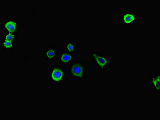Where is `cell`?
<instances>
[{
    "instance_id": "ba28073f",
    "label": "cell",
    "mask_w": 160,
    "mask_h": 120,
    "mask_svg": "<svg viewBox=\"0 0 160 120\" xmlns=\"http://www.w3.org/2000/svg\"><path fill=\"white\" fill-rule=\"evenodd\" d=\"M59 59L61 65H69L73 62V54L66 51H63L59 54Z\"/></svg>"
},
{
    "instance_id": "8fae6325",
    "label": "cell",
    "mask_w": 160,
    "mask_h": 120,
    "mask_svg": "<svg viewBox=\"0 0 160 120\" xmlns=\"http://www.w3.org/2000/svg\"><path fill=\"white\" fill-rule=\"evenodd\" d=\"M2 38L7 41L16 42L18 38V33H4Z\"/></svg>"
},
{
    "instance_id": "52a82bcc",
    "label": "cell",
    "mask_w": 160,
    "mask_h": 120,
    "mask_svg": "<svg viewBox=\"0 0 160 120\" xmlns=\"http://www.w3.org/2000/svg\"><path fill=\"white\" fill-rule=\"evenodd\" d=\"M160 74L155 73L151 75L149 79L150 87L152 88L153 91L156 93L160 92Z\"/></svg>"
},
{
    "instance_id": "9c48e42d",
    "label": "cell",
    "mask_w": 160,
    "mask_h": 120,
    "mask_svg": "<svg viewBox=\"0 0 160 120\" xmlns=\"http://www.w3.org/2000/svg\"><path fill=\"white\" fill-rule=\"evenodd\" d=\"M0 45L1 49L4 51H12L16 48V42L7 41L2 38Z\"/></svg>"
},
{
    "instance_id": "3957f363",
    "label": "cell",
    "mask_w": 160,
    "mask_h": 120,
    "mask_svg": "<svg viewBox=\"0 0 160 120\" xmlns=\"http://www.w3.org/2000/svg\"><path fill=\"white\" fill-rule=\"evenodd\" d=\"M66 78L64 69L59 64H55L51 67L48 73L49 81L55 84H60L64 82Z\"/></svg>"
},
{
    "instance_id": "277c9868",
    "label": "cell",
    "mask_w": 160,
    "mask_h": 120,
    "mask_svg": "<svg viewBox=\"0 0 160 120\" xmlns=\"http://www.w3.org/2000/svg\"><path fill=\"white\" fill-rule=\"evenodd\" d=\"M20 22L13 17H9L4 19L1 23L2 30L4 33H18Z\"/></svg>"
},
{
    "instance_id": "8992f818",
    "label": "cell",
    "mask_w": 160,
    "mask_h": 120,
    "mask_svg": "<svg viewBox=\"0 0 160 120\" xmlns=\"http://www.w3.org/2000/svg\"><path fill=\"white\" fill-rule=\"evenodd\" d=\"M43 55L47 61H53L58 57V52L55 46H49L43 52Z\"/></svg>"
},
{
    "instance_id": "7a4b0ae2",
    "label": "cell",
    "mask_w": 160,
    "mask_h": 120,
    "mask_svg": "<svg viewBox=\"0 0 160 120\" xmlns=\"http://www.w3.org/2000/svg\"><path fill=\"white\" fill-rule=\"evenodd\" d=\"M92 64L98 70L104 71L113 64L112 60L101 52L93 51L90 53Z\"/></svg>"
},
{
    "instance_id": "30bf717a",
    "label": "cell",
    "mask_w": 160,
    "mask_h": 120,
    "mask_svg": "<svg viewBox=\"0 0 160 120\" xmlns=\"http://www.w3.org/2000/svg\"><path fill=\"white\" fill-rule=\"evenodd\" d=\"M65 50L69 53L74 54L78 51V48L76 42L70 40L68 41L64 45Z\"/></svg>"
},
{
    "instance_id": "5b68a950",
    "label": "cell",
    "mask_w": 160,
    "mask_h": 120,
    "mask_svg": "<svg viewBox=\"0 0 160 120\" xmlns=\"http://www.w3.org/2000/svg\"><path fill=\"white\" fill-rule=\"evenodd\" d=\"M120 21L123 26H134L138 22V17L134 11H127L121 13Z\"/></svg>"
},
{
    "instance_id": "6da1fadb",
    "label": "cell",
    "mask_w": 160,
    "mask_h": 120,
    "mask_svg": "<svg viewBox=\"0 0 160 120\" xmlns=\"http://www.w3.org/2000/svg\"><path fill=\"white\" fill-rule=\"evenodd\" d=\"M87 67L84 62L82 61L73 62L68 67V74L73 80L82 81L86 77Z\"/></svg>"
}]
</instances>
